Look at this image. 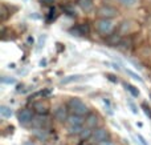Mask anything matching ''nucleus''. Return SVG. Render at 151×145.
<instances>
[{
	"mask_svg": "<svg viewBox=\"0 0 151 145\" xmlns=\"http://www.w3.org/2000/svg\"><path fill=\"white\" fill-rule=\"evenodd\" d=\"M123 87H125L126 89H127L129 92H130L131 95L134 96V97H138V96H139V91L137 89V88L134 87V85H131V84H127V83H123Z\"/></svg>",
	"mask_w": 151,
	"mask_h": 145,
	"instance_id": "obj_19",
	"label": "nucleus"
},
{
	"mask_svg": "<svg viewBox=\"0 0 151 145\" xmlns=\"http://www.w3.org/2000/svg\"><path fill=\"white\" fill-rule=\"evenodd\" d=\"M69 32L72 35H76V36H85V35H89L90 29H89L88 24H77V25L72 27Z\"/></svg>",
	"mask_w": 151,
	"mask_h": 145,
	"instance_id": "obj_8",
	"label": "nucleus"
},
{
	"mask_svg": "<svg viewBox=\"0 0 151 145\" xmlns=\"http://www.w3.org/2000/svg\"><path fill=\"white\" fill-rule=\"evenodd\" d=\"M121 3H122L123 5H127V7H131V5H134L137 3V0H119Z\"/></svg>",
	"mask_w": 151,
	"mask_h": 145,
	"instance_id": "obj_28",
	"label": "nucleus"
},
{
	"mask_svg": "<svg viewBox=\"0 0 151 145\" xmlns=\"http://www.w3.org/2000/svg\"><path fill=\"white\" fill-rule=\"evenodd\" d=\"M78 4H80V7L82 8L85 12H89V11L93 8V4H91V0H80L78 1Z\"/></svg>",
	"mask_w": 151,
	"mask_h": 145,
	"instance_id": "obj_17",
	"label": "nucleus"
},
{
	"mask_svg": "<svg viewBox=\"0 0 151 145\" xmlns=\"http://www.w3.org/2000/svg\"><path fill=\"white\" fill-rule=\"evenodd\" d=\"M55 17H56V9L55 8H50L49 13H48V16H47V21L49 23V21H52V19H55Z\"/></svg>",
	"mask_w": 151,
	"mask_h": 145,
	"instance_id": "obj_24",
	"label": "nucleus"
},
{
	"mask_svg": "<svg viewBox=\"0 0 151 145\" xmlns=\"http://www.w3.org/2000/svg\"><path fill=\"white\" fill-rule=\"evenodd\" d=\"M33 111L36 112L37 115H41V116H45V115L49 112V103L47 100H40L36 101L33 104Z\"/></svg>",
	"mask_w": 151,
	"mask_h": 145,
	"instance_id": "obj_7",
	"label": "nucleus"
},
{
	"mask_svg": "<svg viewBox=\"0 0 151 145\" xmlns=\"http://www.w3.org/2000/svg\"><path fill=\"white\" fill-rule=\"evenodd\" d=\"M97 15L101 16V19H110V20H111V17L118 15V11L113 7H109V5H104V7L98 8Z\"/></svg>",
	"mask_w": 151,
	"mask_h": 145,
	"instance_id": "obj_6",
	"label": "nucleus"
},
{
	"mask_svg": "<svg viewBox=\"0 0 151 145\" xmlns=\"http://www.w3.org/2000/svg\"><path fill=\"white\" fill-rule=\"evenodd\" d=\"M127 105L130 107V109H131V112H133V113H138V108L135 107V104H134L133 101L129 100V101H127Z\"/></svg>",
	"mask_w": 151,
	"mask_h": 145,
	"instance_id": "obj_27",
	"label": "nucleus"
},
{
	"mask_svg": "<svg viewBox=\"0 0 151 145\" xmlns=\"http://www.w3.org/2000/svg\"><path fill=\"white\" fill-rule=\"evenodd\" d=\"M68 117H69V115H68V108H66V107L60 105V107H57V108H56L55 119L57 120V121L65 123V121H68Z\"/></svg>",
	"mask_w": 151,
	"mask_h": 145,
	"instance_id": "obj_9",
	"label": "nucleus"
},
{
	"mask_svg": "<svg viewBox=\"0 0 151 145\" xmlns=\"http://www.w3.org/2000/svg\"><path fill=\"white\" fill-rule=\"evenodd\" d=\"M32 127L35 128V129H49L50 127V120L49 117L45 115V116H41V115H39V116H36L33 119V121H32Z\"/></svg>",
	"mask_w": 151,
	"mask_h": 145,
	"instance_id": "obj_3",
	"label": "nucleus"
},
{
	"mask_svg": "<svg viewBox=\"0 0 151 145\" xmlns=\"http://www.w3.org/2000/svg\"><path fill=\"white\" fill-rule=\"evenodd\" d=\"M125 72H126V75H127V76L131 77V79L137 80V81H139V83H143V79H142V77L137 73V72L131 71V69H129V68H125Z\"/></svg>",
	"mask_w": 151,
	"mask_h": 145,
	"instance_id": "obj_18",
	"label": "nucleus"
},
{
	"mask_svg": "<svg viewBox=\"0 0 151 145\" xmlns=\"http://www.w3.org/2000/svg\"><path fill=\"white\" fill-rule=\"evenodd\" d=\"M80 137L82 138V140H88V138L93 137V130H91L90 128H88V127H83L82 132L80 133Z\"/></svg>",
	"mask_w": 151,
	"mask_h": 145,
	"instance_id": "obj_16",
	"label": "nucleus"
},
{
	"mask_svg": "<svg viewBox=\"0 0 151 145\" xmlns=\"http://www.w3.org/2000/svg\"><path fill=\"white\" fill-rule=\"evenodd\" d=\"M82 79L81 75H70V76H66V77H63L60 80V84H70L73 81H78V80Z\"/></svg>",
	"mask_w": 151,
	"mask_h": 145,
	"instance_id": "obj_13",
	"label": "nucleus"
},
{
	"mask_svg": "<svg viewBox=\"0 0 151 145\" xmlns=\"http://www.w3.org/2000/svg\"><path fill=\"white\" fill-rule=\"evenodd\" d=\"M106 77H107V80H110L111 83H118V79H115L114 75H111V73H106Z\"/></svg>",
	"mask_w": 151,
	"mask_h": 145,
	"instance_id": "obj_30",
	"label": "nucleus"
},
{
	"mask_svg": "<svg viewBox=\"0 0 151 145\" xmlns=\"http://www.w3.org/2000/svg\"><path fill=\"white\" fill-rule=\"evenodd\" d=\"M68 108L72 111L73 115H78V116H88L90 112H89V108L85 103H83L81 99L78 97H70L68 101Z\"/></svg>",
	"mask_w": 151,
	"mask_h": 145,
	"instance_id": "obj_1",
	"label": "nucleus"
},
{
	"mask_svg": "<svg viewBox=\"0 0 151 145\" xmlns=\"http://www.w3.org/2000/svg\"><path fill=\"white\" fill-rule=\"evenodd\" d=\"M0 115H1L4 119H9V117L13 115V111H12V108H11V107L1 105V107H0Z\"/></svg>",
	"mask_w": 151,
	"mask_h": 145,
	"instance_id": "obj_15",
	"label": "nucleus"
},
{
	"mask_svg": "<svg viewBox=\"0 0 151 145\" xmlns=\"http://www.w3.org/2000/svg\"><path fill=\"white\" fill-rule=\"evenodd\" d=\"M1 83L3 84H15L16 83V79L15 77H8V76H3L1 77Z\"/></svg>",
	"mask_w": 151,
	"mask_h": 145,
	"instance_id": "obj_22",
	"label": "nucleus"
},
{
	"mask_svg": "<svg viewBox=\"0 0 151 145\" xmlns=\"http://www.w3.org/2000/svg\"><path fill=\"white\" fill-rule=\"evenodd\" d=\"M45 65H47V60L44 59V60L40 61V67H45Z\"/></svg>",
	"mask_w": 151,
	"mask_h": 145,
	"instance_id": "obj_32",
	"label": "nucleus"
},
{
	"mask_svg": "<svg viewBox=\"0 0 151 145\" xmlns=\"http://www.w3.org/2000/svg\"><path fill=\"white\" fill-rule=\"evenodd\" d=\"M98 121H99V119L96 113H89L85 119V125L88 128H90V129H93V128H96L98 125Z\"/></svg>",
	"mask_w": 151,
	"mask_h": 145,
	"instance_id": "obj_11",
	"label": "nucleus"
},
{
	"mask_svg": "<svg viewBox=\"0 0 151 145\" xmlns=\"http://www.w3.org/2000/svg\"><path fill=\"white\" fill-rule=\"evenodd\" d=\"M106 43L110 45V47H117V45H119V43H121V36L118 33L109 35V37L106 39Z\"/></svg>",
	"mask_w": 151,
	"mask_h": 145,
	"instance_id": "obj_12",
	"label": "nucleus"
},
{
	"mask_svg": "<svg viewBox=\"0 0 151 145\" xmlns=\"http://www.w3.org/2000/svg\"><path fill=\"white\" fill-rule=\"evenodd\" d=\"M17 119H19V123H20L21 125H28V124H32L35 116H33V112H32L31 109L24 108L19 112Z\"/></svg>",
	"mask_w": 151,
	"mask_h": 145,
	"instance_id": "obj_5",
	"label": "nucleus"
},
{
	"mask_svg": "<svg viewBox=\"0 0 151 145\" xmlns=\"http://www.w3.org/2000/svg\"><path fill=\"white\" fill-rule=\"evenodd\" d=\"M98 145H114V144H113L111 140H107V141H104V143H101V144H98Z\"/></svg>",
	"mask_w": 151,
	"mask_h": 145,
	"instance_id": "obj_31",
	"label": "nucleus"
},
{
	"mask_svg": "<svg viewBox=\"0 0 151 145\" xmlns=\"http://www.w3.org/2000/svg\"><path fill=\"white\" fill-rule=\"evenodd\" d=\"M45 40H47V35H42V36H40V39H39V44H37V51H40L42 47H44Z\"/></svg>",
	"mask_w": 151,
	"mask_h": 145,
	"instance_id": "obj_23",
	"label": "nucleus"
},
{
	"mask_svg": "<svg viewBox=\"0 0 151 145\" xmlns=\"http://www.w3.org/2000/svg\"><path fill=\"white\" fill-rule=\"evenodd\" d=\"M32 133H33L35 137H37L39 140H47L48 138V130L47 129H32Z\"/></svg>",
	"mask_w": 151,
	"mask_h": 145,
	"instance_id": "obj_14",
	"label": "nucleus"
},
{
	"mask_svg": "<svg viewBox=\"0 0 151 145\" xmlns=\"http://www.w3.org/2000/svg\"><path fill=\"white\" fill-rule=\"evenodd\" d=\"M78 145H90V144H86V143H85V141H82V143H80V144H78Z\"/></svg>",
	"mask_w": 151,
	"mask_h": 145,
	"instance_id": "obj_34",
	"label": "nucleus"
},
{
	"mask_svg": "<svg viewBox=\"0 0 151 145\" xmlns=\"http://www.w3.org/2000/svg\"><path fill=\"white\" fill-rule=\"evenodd\" d=\"M40 4L42 5H53V3H55V0H39Z\"/></svg>",
	"mask_w": 151,
	"mask_h": 145,
	"instance_id": "obj_29",
	"label": "nucleus"
},
{
	"mask_svg": "<svg viewBox=\"0 0 151 145\" xmlns=\"http://www.w3.org/2000/svg\"><path fill=\"white\" fill-rule=\"evenodd\" d=\"M96 28L99 33L110 35L114 29V23L110 19H99V20L96 21Z\"/></svg>",
	"mask_w": 151,
	"mask_h": 145,
	"instance_id": "obj_2",
	"label": "nucleus"
},
{
	"mask_svg": "<svg viewBox=\"0 0 151 145\" xmlns=\"http://www.w3.org/2000/svg\"><path fill=\"white\" fill-rule=\"evenodd\" d=\"M63 12L65 13V15H68V16H72V17H74L76 16L74 8H72L70 5H63Z\"/></svg>",
	"mask_w": 151,
	"mask_h": 145,
	"instance_id": "obj_21",
	"label": "nucleus"
},
{
	"mask_svg": "<svg viewBox=\"0 0 151 145\" xmlns=\"http://www.w3.org/2000/svg\"><path fill=\"white\" fill-rule=\"evenodd\" d=\"M142 109H143V112L146 113V116H147V117H150V119H151V108H150L149 105H147L146 103L142 104Z\"/></svg>",
	"mask_w": 151,
	"mask_h": 145,
	"instance_id": "obj_25",
	"label": "nucleus"
},
{
	"mask_svg": "<svg viewBox=\"0 0 151 145\" xmlns=\"http://www.w3.org/2000/svg\"><path fill=\"white\" fill-rule=\"evenodd\" d=\"M68 125L69 127H82L83 123H85V119L82 116H78V115H69L68 117Z\"/></svg>",
	"mask_w": 151,
	"mask_h": 145,
	"instance_id": "obj_10",
	"label": "nucleus"
},
{
	"mask_svg": "<svg viewBox=\"0 0 151 145\" xmlns=\"http://www.w3.org/2000/svg\"><path fill=\"white\" fill-rule=\"evenodd\" d=\"M137 140H138V143L141 145H149V143L146 141V138H145L141 133H138V135H137Z\"/></svg>",
	"mask_w": 151,
	"mask_h": 145,
	"instance_id": "obj_26",
	"label": "nucleus"
},
{
	"mask_svg": "<svg viewBox=\"0 0 151 145\" xmlns=\"http://www.w3.org/2000/svg\"><path fill=\"white\" fill-rule=\"evenodd\" d=\"M83 127H68V133L70 136H80V133L82 132Z\"/></svg>",
	"mask_w": 151,
	"mask_h": 145,
	"instance_id": "obj_20",
	"label": "nucleus"
},
{
	"mask_svg": "<svg viewBox=\"0 0 151 145\" xmlns=\"http://www.w3.org/2000/svg\"><path fill=\"white\" fill-rule=\"evenodd\" d=\"M8 67H9V68H15V67H16V65H15V64H13V63H12V64H9V65H8Z\"/></svg>",
	"mask_w": 151,
	"mask_h": 145,
	"instance_id": "obj_33",
	"label": "nucleus"
},
{
	"mask_svg": "<svg viewBox=\"0 0 151 145\" xmlns=\"http://www.w3.org/2000/svg\"><path fill=\"white\" fill-rule=\"evenodd\" d=\"M91 138H93L97 144H101V143H104V141L110 140V133H109V130L105 129V128H96V129L93 130V137Z\"/></svg>",
	"mask_w": 151,
	"mask_h": 145,
	"instance_id": "obj_4",
	"label": "nucleus"
}]
</instances>
